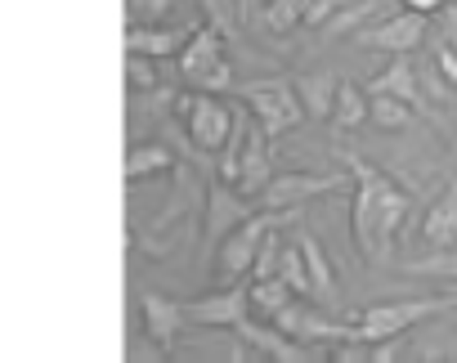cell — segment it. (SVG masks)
I'll return each instance as SVG.
<instances>
[{
    "label": "cell",
    "instance_id": "obj_1",
    "mask_svg": "<svg viewBox=\"0 0 457 363\" xmlns=\"http://www.w3.org/2000/svg\"><path fill=\"white\" fill-rule=\"evenodd\" d=\"M341 161L354 179V202H350V229H354V247L372 260L386 265L395 252V234L412 211V198L395 185L386 170H377L372 161H363L359 153L341 148Z\"/></svg>",
    "mask_w": 457,
    "mask_h": 363
},
{
    "label": "cell",
    "instance_id": "obj_2",
    "mask_svg": "<svg viewBox=\"0 0 457 363\" xmlns=\"http://www.w3.org/2000/svg\"><path fill=\"white\" fill-rule=\"evenodd\" d=\"M238 95L247 99L252 117L265 126V135H270V139H278V135L296 130V126L310 117V112H305V103H301V95H296V81H283V77L247 81Z\"/></svg>",
    "mask_w": 457,
    "mask_h": 363
},
{
    "label": "cell",
    "instance_id": "obj_3",
    "mask_svg": "<svg viewBox=\"0 0 457 363\" xmlns=\"http://www.w3.org/2000/svg\"><path fill=\"white\" fill-rule=\"evenodd\" d=\"M453 296H426V301H386V305H368L363 314H354V332L359 341H390L403 336L408 327H417L421 318H435L444 309H453Z\"/></svg>",
    "mask_w": 457,
    "mask_h": 363
},
{
    "label": "cell",
    "instance_id": "obj_4",
    "mask_svg": "<svg viewBox=\"0 0 457 363\" xmlns=\"http://www.w3.org/2000/svg\"><path fill=\"white\" fill-rule=\"evenodd\" d=\"M179 117L197 153H220L238 126V108H228L220 95H206V90L179 95Z\"/></svg>",
    "mask_w": 457,
    "mask_h": 363
},
{
    "label": "cell",
    "instance_id": "obj_5",
    "mask_svg": "<svg viewBox=\"0 0 457 363\" xmlns=\"http://www.w3.org/2000/svg\"><path fill=\"white\" fill-rule=\"evenodd\" d=\"M292 216H296V211H252L234 234L220 243V278H224V283H234V278L252 274V265H256V256H261L270 229H278V225L292 220Z\"/></svg>",
    "mask_w": 457,
    "mask_h": 363
},
{
    "label": "cell",
    "instance_id": "obj_6",
    "mask_svg": "<svg viewBox=\"0 0 457 363\" xmlns=\"http://www.w3.org/2000/svg\"><path fill=\"white\" fill-rule=\"evenodd\" d=\"M350 185L345 175H305V170H287V175H274L270 189L256 198L265 211H301V202L310 198H328V194H341Z\"/></svg>",
    "mask_w": 457,
    "mask_h": 363
},
{
    "label": "cell",
    "instance_id": "obj_7",
    "mask_svg": "<svg viewBox=\"0 0 457 363\" xmlns=\"http://www.w3.org/2000/svg\"><path fill=\"white\" fill-rule=\"evenodd\" d=\"M363 50H381V54H412L421 41H426V14L417 10H403L386 23H372V28H359L354 37Z\"/></svg>",
    "mask_w": 457,
    "mask_h": 363
},
{
    "label": "cell",
    "instance_id": "obj_8",
    "mask_svg": "<svg viewBox=\"0 0 457 363\" xmlns=\"http://www.w3.org/2000/svg\"><path fill=\"white\" fill-rule=\"evenodd\" d=\"M247 309H252V287H224V292H211L184 305L188 323L197 327H238L247 323Z\"/></svg>",
    "mask_w": 457,
    "mask_h": 363
},
{
    "label": "cell",
    "instance_id": "obj_9",
    "mask_svg": "<svg viewBox=\"0 0 457 363\" xmlns=\"http://www.w3.org/2000/svg\"><path fill=\"white\" fill-rule=\"evenodd\" d=\"M274 323H278L287 336L305 341V345H314V341H350V336H359L354 323H332V318H323L319 309H310V305H301V301L283 305V309L274 314Z\"/></svg>",
    "mask_w": 457,
    "mask_h": 363
},
{
    "label": "cell",
    "instance_id": "obj_10",
    "mask_svg": "<svg viewBox=\"0 0 457 363\" xmlns=\"http://www.w3.org/2000/svg\"><path fill=\"white\" fill-rule=\"evenodd\" d=\"M270 179H274V161H270V135L265 126L256 121L247 130V144H243V161H238V194L243 198H261L270 189Z\"/></svg>",
    "mask_w": 457,
    "mask_h": 363
},
{
    "label": "cell",
    "instance_id": "obj_11",
    "mask_svg": "<svg viewBox=\"0 0 457 363\" xmlns=\"http://www.w3.org/2000/svg\"><path fill=\"white\" fill-rule=\"evenodd\" d=\"M193 28H162V23H130L126 28V54H148V59H179L188 45Z\"/></svg>",
    "mask_w": 457,
    "mask_h": 363
},
{
    "label": "cell",
    "instance_id": "obj_12",
    "mask_svg": "<svg viewBox=\"0 0 457 363\" xmlns=\"http://www.w3.org/2000/svg\"><path fill=\"white\" fill-rule=\"evenodd\" d=\"M139 314H144V332H148L162 350H170V345L179 341V327L188 323L184 305H179V301H170V296H162V292H144Z\"/></svg>",
    "mask_w": 457,
    "mask_h": 363
},
{
    "label": "cell",
    "instance_id": "obj_13",
    "mask_svg": "<svg viewBox=\"0 0 457 363\" xmlns=\"http://www.w3.org/2000/svg\"><path fill=\"white\" fill-rule=\"evenodd\" d=\"M234 332H238L252 350H261L265 359H278V363H305V359H310V345L296 341V336H287L278 323H274V327H261V323L247 318V323H238Z\"/></svg>",
    "mask_w": 457,
    "mask_h": 363
},
{
    "label": "cell",
    "instance_id": "obj_14",
    "mask_svg": "<svg viewBox=\"0 0 457 363\" xmlns=\"http://www.w3.org/2000/svg\"><path fill=\"white\" fill-rule=\"evenodd\" d=\"M215 63H224V37H220L215 28H193L188 45L179 50V77H184L188 86H197Z\"/></svg>",
    "mask_w": 457,
    "mask_h": 363
},
{
    "label": "cell",
    "instance_id": "obj_15",
    "mask_svg": "<svg viewBox=\"0 0 457 363\" xmlns=\"http://www.w3.org/2000/svg\"><path fill=\"white\" fill-rule=\"evenodd\" d=\"M247 202L252 198H243L234 185H224V179H220V185L211 189V220H206V238L211 243H224L228 234H234L252 211H247Z\"/></svg>",
    "mask_w": 457,
    "mask_h": 363
},
{
    "label": "cell",
    "instance_id": "obj_16",
    "mask_svg": "<svg viewBox=\"0 0 457 363\" xmlns=\"http://www.w3.org/2000/svg\"><path fill=\"white\" fill-rule=\"evenodd\" d=\"M368 95H395V99L412 103L417 112H426V103H421V86H417V68L408 63V54H390V63L368 81Z\"/></svg>",
    "mask_w": 457,
    "mask_h": 363
},
{
    "label": "cell",
    "instance_id": "obj_17",
    "mask_svg": "<svg viewBox=\"0 0 457 363\" xmlns=\"http://www.w3.org/2000/svg\"><path fill=\"white\" fill-rule=\"evenodd\" d=\"M421 238L430 247H457V179L430 202V211L421 220Z\"/></svg>",
    "mask_w": 457,
    "mask_h": 363
},
{
    "label": "cell",
    "instance_id": "obj_18",
    "mask_svg": "<svg viewBox=\"0 0 457 363\" xmlns=\"http://www.w3.org/2000/svg\"><path fill=\"white\" fill-rule=\"evenodd\" d=\"M337 90H341V81L332 77V72H305V77H296V95H301V103H305V112L310 117H332V108H337Z\"/></svg>",
    "mask_w": 457,
    "mask_h": 363
},
{
    "label": "cell",
    "instance_id": "obj_19",
    "mask_svg": "<svg viewBox=\"0 0 457 363\" xmlns=\"http://www.w3.org/2000/svg\"><path fill=\"white\" fill-rule=\"evenodd\" d=\"M332 121H337L341 130H359L363 121H372V95H368V86L359 90L354 81H341V90H337V108H332Z\"/></svg>",
    "mask_w": 457,
    "mask_h": 363
},
{
    "label": "cell",
    "instance_id": "obj_20",
    "mask_svg": "<svg viewBox=\"0 0 457 363\" xmlns=\"http://www.w3.org/2000/svg\"><path fill=\"white\" fill-rule=\"evenodd\" d=\"M170 166H175V153L166 144H135L126 153V179L130 185H139V179H148V175H162Z\"/></svg>",
    "mask_w": 457,
    "mask_h": 363
},
{
    "label": "cell",
    "instance_id": "obj_21",
    "mask_svg": "<svg viewBox=\"0 0 457 363\" xmlns=\"http://www.w3.org/2000/svg\"><path fill=\"white\" fill-rule=\"evenodd\" d=\"M296 243H301V252H305V265H310V278H314V296H319V301H337V274H332V260H328L323 243L310 238V234H301Z\"/></svg>",
    "mask_w": 457,
    "mask_h": 363
},
{
    "label": "cell",
    "instance_id": "obj_22",
    "mask_svg": "<svg viewBox=\"0 0 457 363\" xmlns=\"http://www.w3.org/2000/svg\"><path fill=\"white\" fill-rule=\"evenodd\" d=\"M292 301H296V292H292V283H287L283 274L256 278V283H252V305H256L261 314H270V318H274L283 305H292Z\"/></svg>",
    "mask_w": 457,
    "mask_h": 363
},
{
    "label": "cell",
    "instance_id": "obj_23",
    "mask_svg": "<svg viewBox=\"0 0 457 363\" xmlns=\"http://www.w3.org/2000/svg\"><path fill=\"white\" fill-rule=\"evenodd\" d=\"M310 10H314V0H270V5H265V28L283 37V32L301 28Z\"/></svg>",
    "mask_w": 457,
    "mask_h": 363
},
{
    "label": "cell",
    "instance_id": "obj_24",
    "mask_svg": "<svg viewBox=\"0 0 457 363\" xmlns=\"http://www.w3.org/2000/svg\"><path fill=\"white\" fill-rule=\"evenodd\" d=\"M403 274H417V278H457V247H435L430 256L408 260Z\"/></svg>",
    "mask_w": 457,
    "mask_h": 363
},
{
    "label": "cell",
    "instance_id": "obj_25",
    "mask_svg": "<svg viewBox=\"0 0 457 363\" xmlns=\"http://www.w3.org/2000/svg\"><path fill=\"white\" fill-rule=\"evenodd\" d=\"M412 112L417 108L395 95H372V126H381V130H403L412 121Z\"/></svg>",
    "mask_w": 457,
    "mask_h": 363
},
{
    "label": "cell",
    "instance_id": "obj_26",
    "mask_svg": "<svg viewBox=\"0 0 457 363\" xmlns=\"http://www.w3.org/2000/svg\"><path fill=\"white\" fill-rule=\"evenodd\" d=\"M278 274L292 283V292H296V296H314V278H310V265H305V252H301V243L283 247V269H278Z\"/></svg>",
    "mask_w": 457,
    "mask_h": 363
},
{
    "label": "cell",
    "instance_id": "obj_27",
    "mask_svg": "<svg viewBox=\"0 0 457 363\" xmlns=\"http://www.w3.org/2000/svg\"><path fill=\"white\" fill-rule=\"evenodd\" d=\"M283 238H278V229H270V238H265V247H261V256H256V265H252V283L256 278H274L278 269H283Z\"/></svg>",
    "mask_w": 457,
    "mask_h": 363
},
{
    "label": "cell",
    "instance_id": "obj_28",
    "mask_svg": "<svg viewBox=\"0 0 457 363\" xmlns=\"http://www.w3.org/2000/svg\"><path fill=\"white\" fill-rule=\"evenodd\" d=\"M157 59H148V54H126V86L130 90H153L157 86V68H153Z\"/></svg>",
    "mask_w": 457,
    "mask_h": 363
},
{
    "label": "cell",
    "instance_id": "obj_29",
    "mask_svg": "<svg viewBox=\"0 0 457 363\" xmlns=\"http://www.w3.org/2000/svg\"><path fill=\"white\" fill-rule=\"evenodd\" d=\"M372 10H377V0H354L350 10H341L337 19H328V23H323V37H341V32H350V28H354V23H363Z\"/></svg>",
    "mask_w": 457,
    "mask_h": 363
},
{
    "label": "cell",
    "instance_id": "obj_30",
    "mask_svg": "<svg viewBox=\"0 0 457 363\" xmlns=\"http://www.w3.org/2000/svg\"><path fill=\"white\" fill-rule=\"evenodd\" d=\"M179 0H126V14L130 23H162Z\"/></svg>",
    "mask_w": 457,
    "mask_h": 363
},
{
    "label": "cell",
    "instance_id": "obj_31",
    "mask_svg": "<svg viewBox=\"0 0 457 363\" xmlns=\"http://www.w3.org/2000/svg\"><path fill=\"white\" fill-rule=\"evenodd\" d=\"M193 90H206V95H228V90H234V68H228V63H215Z\"/></svg>",
    "mask_w": 457,
    "mask_h": 363
},
{
    "label": "cell",
    "instance_id": "obj_32",
    "mask_svg": "<svg viewBox=\"0 0 457 363\" xmlns=\"http://www.w3.org/2000/svg\"><path fill=\"white\" fill-rule=\"evenodd\" d=\"M354 0H314V10L305 14V28H323L328 19H337L341 10H350Z\"/></svg>",
    "mask_w": 457,
    "mask_h": 363
},
{
    "label": "cell",
    "instance_id": "obj_33",
    "mask_svg": "<svg viewBox=\"0 0 457 363\" xmlns=\"http://www.w3.org/2000/svg\"><path fill=\"white\" fill-rule=\"evenodd\" d=\"M435 63H439V77L457 90V50H453V45H439V50H435Z\"/></svg>",
    "mask_w": 457,
    "mask_h": 363
},
{
    "label": "cell",
    "instance_id": "obj_34",
    "mask_svg": "<svg viewBox=\"0 0 457 363\" xmlns=\"http://www.w3.org/2000/svg\"><path fill=\"white\" fill-rule=\"evenodd\" d=\"M448 5H453V0H403V10H417V14H426V19H430V14H444Z\"/></svg>",
    "mask_w": 457,
    "mask_h": 363
},
{
    "label": "cell",
    "instance_id": "obj_35",
    "mask_svg": "<svg viewBox=\"0 0 457 363\" xmlns=\"http://www.w3.org/2000/svg\"><path fill=\"white\" fill-rule=\"evenodd\" d=\"M448 28H453V41H457V10H448Z\"/></svg>",
    "mask_w": 457,
    "mask_h": 363
}]
</instances>
